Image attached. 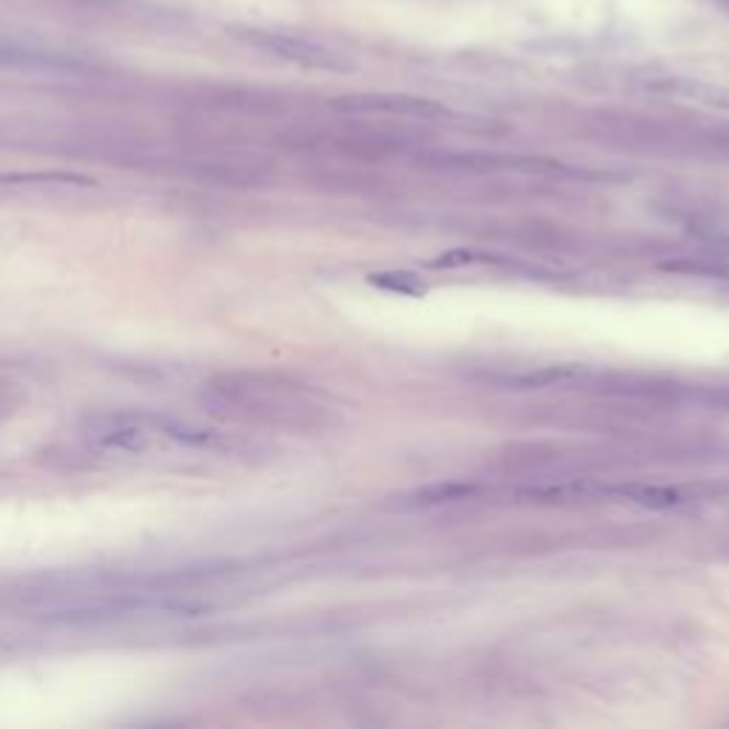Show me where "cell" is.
Masks as SVG:
<instances>
[{"mask_svg":"<svg viewBox=\"0 0 729 729\" xmlns=\"http://www.w3.org/2000/svg\"><path fill=\"white\" fill-rule=\"evenodd\" d=\"M151 425L163 436H169L180 445H188V448H217L220 445V436L214 430L197 428V425H191L186 419H177V416H166V413L151 416Z\"/></svg>","mask_w":729,"mask_h":729,"instance_id":"obj_6","label":"cell"},{"mask_svg":"<svg viewBox=\"0 0 729 729\" xmlns=\"http://www.w3.org/2000/svg\"><path fill=\"white\" fill-rule=\"evenodd\" d=\"M231 38H237L245 46L274 55L285 63H297L302 69H319V72H348L351 60L337 52L334 46L322 43L308 35L280 32V29H257V26H234Z\"/></svg>","mask_w":729,"mask_h":729,"instance_id":"obj_2","label":"cell"},{"mask_svg":"<svg viewBox=\"0 0 729 729\" xmlns=\"http://www.w3.org/2000/svg\"><path fill=\"white\" fill-rule=\"evenodd\" d=\"M468 493H470L468 485L433 487V490H425V493H419V499H428L430 505H433V502H445V499H459V496H468Z\"/></svg>","mask_w":729,"mask_h":729,"instance_id":"obj_9","label":"cell"},{"mask_svg":"<svg viewBox=\"0 0 729 729\" xmlns=\"http://www.w3.org/2000/svg\"><path fill=\"white\" fill-rule=\"evenodd\" d=\"M342 114L354 117H379V120H442L448 117V109L413 94H351L339 97L337 103Z\"/></svg>","mask_w":729,"mask_h":729,"instance_id":"obj_4","label":"cell"},{"mask_svg":"<svg viewBox=\"0 0 729 729\" xmlns=\"http://www.w3.org/2000/svg\"><path fill=\"white\" fill-rule=\"evenodd\" d=\"M208 408L228 416L268 422V425H302L314 405L300 385L257 371H228L208 379L203 391Z\"/></svg>","mask_w":729,"mask_h":729,"instance_id":"obj_1","label":"cell"},{"mask_svg":"<svg viewBox=\"0 0 729 729\" xmlns=\"http://www.w3.org/2000/svg\"><path fill=\"white\" fill-rule=\"evenodd\" d=\"M18 405H20V393L12 391V385H3V382H0V419L12 416Z\"/></svg>","mask_w":729,"mask_h":729,"instance_id":"obj_10","label":"cell"},{"mask_svg":"<svg viewBox=\"0 0 729 729\" xmlns=\"http://www.w3.org/2000/svg\"><path fill=\"white\" fill-rule=\"evenodd\" d=\"M715 240H718L721 245H727V248H729V231H718V234H715Z\"/></svg>","mask_w":729,"mask_h":729,"instance_id":"obj_11","label":"cell"},{"mask_svg":"<svg viewBox=\"0 0 729 729\" xmlns=\"http://www.w3.org/2000/svg\"><path fill=\"white\" fill-rule=\"evenodd\" d=\"M0 183H6V186H23V183H46V186H80V188H89L94 186V180L89 177H80V174H66V171H49V174H0Z\"/></svg>","mask_w":729,"mask_h":729,"instance_id":"obj_8","label":"cell"},{"mask_svg":"<svg viewBox=\"0 0 729 729\" xmlns=\"http://www.w3.org/2000/svg\"><path fill=\"white\" fill-rule=\"evenodd\" d=\"M80 436L100 450L137 453L149 448L151 416L137 411H89L80 416Z\"/></svg>","mask_w":729,"mask_h":729,"instance_id":"obj_3","label":"cell"},{"mask_svg":"<svg viewBox=\"0 0 729 729\" xmlns=\"http://www.w3.org/2000/svg\"><path fill=\"white\" fill-rule=\"evenodd\" d=\"M0 66L15 69V72H35V75H89L94 72L80 57L43 49V46L15 38H0Z\"/></svg>","mask_w":729,"mask_h":729,"instance_id":"obj_5","label":"cell"},{"mask_svg":"<svg viewBox=\"0 0 729 729\" xmlns=\"http://www.w3.org/2000/svg\"><path fill=\"white\" fill-rule=\"evenodd\" d=\"M621 496L633 499L638 505L644 507H655V510H667V507H678L681 505V496L670 490V487H650V485H627L618 487Z\"/></svg>","mask_w":729,"mask_h":729,"instance_id":"obj_7","label":"cell"}]
</instances>
